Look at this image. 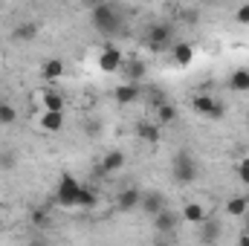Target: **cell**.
Segmentation results:
<instances>
[{"instance_id": "obj_13", "label": "cell", "mask_w": 249, "mask_h": 246, "mask_svg": "<svg viewBox=\"0 0 249 246\" xmlns=\"http://www.w3.org/2000/svg\"><path fill=\"white\" fill-rule=\"evenodd\" d=\"M38 99H41L44 113H64V96L58 90H41Z\"/></svg>"}, {"instance_id": "obj_12", "label": "cell", "mask_w": 249, "mask_h": 246, "mask_svg": "<svg viewBox=\"0 0 249 246\" xmlns=\"http://www.w3.org/2000/svg\"><path fill=\"white\" fill-rule=\"evenodd\" d=\"M180 217L186 220V223H194V226H203L206 220H209V211H206V206L203 203H186L183 209H180Z\"/></svg>"}, {"instance_id": "obj_14", "label": "cell", "mask_w": 249, "mask_h": 246, "mask_svg": "<svg viewBox=\"0 0 249 246\" xmlns=\"http://www.w3.org/2000/svg\"><path fill=\"white\" fill-rule=\"evenodd\" d=\"M223 211H226L229 217H247L249 214V197L247 194H235V197H229V200L223 203Z\"/></svg>"}, {"instance_id": "obj_24", "label": "cell", "mask_w": 249, "mask_h": 246, "mask_svg": "<svg viewBox=\"0 0 249 246\" xmlns=\"http://www.w3.org/2000/svg\"><path fill=\"white\" fill-rule=\"evenodd\" d=\"M96 206H99L96 191H93L90 185H84V188H81V197H78V209H96Z\"/></svg>"}, {"instance_id": "obj_8", "label": "cell", "mask_w": 249, "mask_h": 246, "mask_svg": "<svg viewBox=\"0 0 249 246\" xmlns=\"http://www.w3.org/2000/svg\"><path fill=\"white\" fill-rule=\"evenodd\" d=\"M145 214H151V217H157V214H162L165 209H168V200H165V194H160V191H148V194H142V206H139Z\"/></svg>"}, {"instance_id": "obj_4", "label": "cell", "mask_w": 249, "mask_h": 246, "mask_svg": "<svg viewBox=\"0 0 249 246\" xmlns=\"http://www.w3.org/2000/svg\"><path fill=\"white\" fill-rule=\"evenodd\" d=\"M171 38H174V26L171 23H151L148 32H145V41L154 53H162L165 47H171Z\"/></svg>"}, {"instance_id": "obj_20", "label": "cell", "mask_w": 249, "mask_h": 246, "mask_svg": "<svg viewBox=\"0 0 249 246\" xmlns=\"http://www.w3.org/2000/svg\"><path fill=\"white\" fill-rule=\"evenodd\" d=\"M38 29H41V26H38L35 20H23V23H18V26L12 29V38H15V41H32V38L38 35Z\"/></svg>"}, {"instance_id": "obj_15", "label": "cell", "mask_w": 249, "mask_h": 246, "mask_svg": "<svg viewBox=\"0 0 249 246\" xmlns=\"http://www.w3.org/2000/svg\"><path fill=\"white\" fill-rule=\"evenodd\" d=\"M171 58H174L177 67H188V64H194V44H188V41L174 44V47H171Z\"/></svg>"}, {"instance_id": "obj_35", "label": "cell", "mask_w": 249, "mask_h": 246, "mask_svg": "<svg viewBox=\"0 0 249 246\" xmlns=\"http://www.w3.org/2000/svg\"><path fill=\"white\" fill-rule=\"evenodd\" d=\"M247 127H249V113H247Z\"/></svg>"}, {"instance_id": "obj_11", "label": "cell", "mask_w": 249, "mask_h": 246, "mask_svg": "<svg viewBox=\"0 0 249 246\" xmlns=\"http://www.w3.org/2000/svg\"><path fill=\"white\" fill-rule=\"evenodd\" d=\"M139 206H142V191L133 188V185H127L122 194L116 197V209H119V211H136Z\"/></svg>"}, {"instance_id": "obj_25", "label": "cell", "mask_w": 249, "mask_h": 246, "mask_svg": "<svg viewBox=\"0 0 249 246\" xmlns=\"http://www.w3.org/2000/svg\"><path fill=\"white\" fill-rule=\"evenodd\" d=\"M15 119H18V110L9 102H0V124H12Z\"/></svg>"}, {"instance_id": "obj_29", "label": "cell", "mask_w": 249, "mask_h": 246, "mask_svg": "<svg viewBox=\"0 0 249 246\" xmlns=\"http://www.w3.org/2000/svg\"><path fill=\"white\" fill-rule=\"evenodd\" d=\"M0 165H3V168H12V165H15V157H12V154H0Z\"/></svg>"}, {"instance_id": "obj_26", "label": "cell", "mask_w": 249, "mask_h": 246, "mask_svg": "<svg viewBox=\"0 0 249 246\" xmlns=\"http://www.w3.org/2000/svg\"><path fill=\"white\" fill-rule=\"evenodd\" d=\"M238 177H241L244 185H249V157H244V159L238 162Z\"/></svg>"}, {"instance_id": "obj_17", "label": "cell", "mask_w": 249, "mask_h": 246, "mask_svg": "<svg viewBox=\"0 0 249 246\" xmlns=\"http://www.w3.org/2000/svg\"><path fill=\"white\" fill-rule=\"evenodd\" d=\"M136 136H139L142 142L157 145V142L162 139V130H160V124H157V122H139V124H136Z\"/></svg>"}, {"instance_id": "obj_30", "label": "cell", "mask_w": 249, "mask_h": 246, "mask_svg": "<svg viewBox=\"0 0 249 246\" xmlns=\"http://www.w3.org/2000/svg\"><path fill=\"white\" fill-rule=\"evenodd\" d=\"M238 246H249V235L241 232V235H238Z\"/></svg>"}, {"instance_id": "obj_33", "label": "cell", "mask_w": 249, "mask_h": 246, "mask_svg": "<svg viewBox=\"0 0 249 246\" xmlns=\"http://www.w3.org/2000/svg\"><path fill=\"white\" fill-rule=\"evenodd\" d=\"M151 246H171V241H154Z\"/></svg>"}, {"instance_id": "obj_1", "label": "cell", "mask_w": 249, "mask_h": 246, "mask_svg": "<svg viewBox=\"0 0 249 246\" xmlns=\"http://www.w3.org/2000/svg\"><path fill=\"white\" fill-rule=\"evenodd\" d=\"M93 26L102 35H116L122 29V9L116 3H96L93 6Z\"/></svg>"}, {"instance_id": "obj_22", "label": "cell", "mask_w": 249, "mask_h": 246, "mask_svg": "<svg viewBox=\"0 0 249 246\" xmlns=\"http://www.w3.org/2000/svg\"><path fill=\"white\" fill-rule=\"evenodd\" d=\"M177 116H180V110H177L171 102H165V105H160V107H157V124H160V127L177 122Z\"/></svg>"}, {"instance_id": "obj_7", "label": "cell", "mask_w": 249, "mask_h": 246, "mask_svg": "<svg viewBox=\"0 0 249 246\" xmlns=\"http://www.w3.org/2000/svg\"><path fill=\"white\" fill-rule=\"evenodd\" d=\"M119 72H122L124 84H139V81L148 75V67H145V61H139V58H124Z\"/></svg>"}, {"instance_id": "obj_28", "label": "cell", "mask_w": 249, "mask_h": 246, "mask_svg": "<svg viewBox=\"0 0 249 246\" xmlns=\"http://www.w3.org/2000/svg\"><path fill=\"white\" fill-rule=\"evenodd\" d=\"M32 223H35V226L47 223V209H32Z\"/></svg>"}, {"instance_id": "obj_31", "label": "cell", "mask_w": 249, "mask_h": 246, "mask_svg": "<svg viewBox=\"0 0 249 246\" xmlns=\"http://www.w3.org/2000/svg\"><path fill=\"white\" fill-rule=\"evenodd\" d=\"M26 246H50V244H47V241H41V238H32Z\"/></svg>"}, {"instance_id": "obj_18", "label": "cell", "mask_w": 249, "mask_h": 246, "mask_svg": "<svg viewBox=\"0 0 249 246\" xmlns=\"http://www.w3.org/2000/svg\"><path fill=\"white\" fill-rule=\"evenodd\" d=\"M229 90H232V93H249V67L232 70V75H229Z\"/></svg>"}, {"instance_id": "obj_21", "label": "cell", "mask_w": 249, "mask_h": 246, "mask_svg": "<svg viewBox=\"0 0 249 246\" xmlns=\"http://www.w3.org/2000/svg\"><path fill=\"white\" fill-rule=\"evenodd\" d=\"M38 124H41L47 133H58L64 127V113H41V116H38Z\"/></svg>"}, {"instance_id": "obj_6", "label": "cell", "mask_w": 249, "mask_h": 246, "mask_svg": "<svg viewBox=\"0 0 249 246\" xmlns=\"http://www.w3.org/2000/svg\"><path fill=\"white\" fill-rule=\"evenodd\" d=\"M124 64V55L119 47H113V44H105L102 47V53H99V70L102 72H119Z\"/></svg>"}, {"instance_id": "obj_5", "label": "cell", "mask_w": 249, "mask_h": 246, "mask_svg": "<svg viewBox=\"0 0 249 246\" xmlns=\"http://www.w3.org/2000/svg\"><path fill=\"white\" fill-rule=\"evenodd\" d=\"M191 107H194V113H200L206 119H223V113H226L223 102H217L212 96H194L191 99Z\"/></svg>"}, {"instance_id": "obj_34", "label": "cell", "mask_w": 249, "mask_h": 246, "mask_svg": "<svg viewBox=\"0 0 249 246\" xmlns=\"http://www.w3.org/2000/svg\"><path fill=\"white\" fill-rule=\"evenodd\" d=\"M244 235H249V214H247V223H244V229H241Z\"/></svg>"}, {"instance_id": "obj_9", "label": "cell", "mask_w": 249, "mask_h": 246, "mask_svg": "<svg viewBox=\"0 0 249 246\" xmlns=\"http://www.w3.org/2000/svg\"><path fill=\"white\" fill-rule=\"evenodd\" d=\"M180 220H183V217H180L174 209H165L162 214H157V217H154V229H157L160 235H174V232H177V226H180Z\"/></svg>"}, {"instance_id": "obj_3", "label": "cell", "mask_w": 249, "mask_h": 246, "mask_svg": "<svg viewBox=\"0 0 249 246\" xmlns=\"http://www.w3.org/2000/svg\"><path fill=\"white\" fill-rule=\"evenodd\" d=\"M171 177L177 180L180 185H188L197 180V162L188 151H177L174 159H171Z\"/></svg>"}, {"instance_id": "obj_27", "label": "cell", "mask_w": 249, "mask_h": 246, "mask_svg": "<svg viewBox=\"0 0 249 246\" xmlns=\"http://www.w3.org/2000/svg\"><path fill=\"white\" fill-rule=\"evenodd\" d=\"M235 20H238V23H249V3L238 6V12H235Z\"/></svg>"}, {"instance_id": "obj_2", "label": "cell", "mask_w": 249, "mask_h": 246, "mask_svg": "<svg viewBox=\"0 0 249 246\" xmlns=\"http://www.w3.org/2000/svg\"><path fill=\"white\" fill-rule=\"evenodd\" d=\"M81 188L84 185L78 183L70 171H64L58 177V185H55V206L58 209H78V197H81Z\"/></svg>"}, {"instance_id": "obj_19", "label": "cell", "mask_w": 249, "mask_h": 246, "mask_svg": "<svg viewBox=\"0 0 249 246\" xmlns=\"http://www.w3.org/2000/svg\"><path fill=\"white\" fill-rule=\"evenodd\" d=\"M41 75H44L47 81H58L64 75V61L61 58H47V61L41 64Z\"/></svg>"}, {"instance_id": "obj_10", "label": "cell", "mask_w": 249, "mask_h": 246, "mask_svg": "<svg viewBox=\"0 0 249 246\" xmlns=\"http://www.w3.org/2000/svg\"><path fill=\"white\" fill-rule=\"evenodd\" d=\"M122 168H124V151H119V148L107 151V154L99 159V171H102V174H116V171H122Z\"/></svg>"}, {"instance_id": "obj_23", "label": "cell", "mask_w": 249, "mask_h": 246, "mask_svg": "<svg viewBox=\"0 0 249 246\" xmlns=\"http://www.w3.org/2000/svg\"><path fill=\"white\" fill-rule=\"evenodd\" d=\"M217 238H220V223H217L214 217H209V220L203 223L200 241H203V244H217Z\"/></svg>"}, {"instance_id": "obj_32", "label": "cell", "mask_w": 249, "mask_h": 246, "mask_svg": "<svg viewBox=\"0 0 249 246\" xmlns=\"http://www.w3.org/2000/svg\"><path fill=\"white\" fill-rule=\"evenodd\" d=\"M87 133H90V136H93V133H99V124H96V122H87Z\"/></svg>"}, {"instance_id": "obj_16", "label": "cell", "mask_w": 249, "mask_h": 246, "mask_svg": "<svg viewBox=\"0 0 249 246\" xmlns=\"http://www.w3.org/2000/svg\"><path fill=\"white\" fill-rule=\"evenodd\" d=\"M142 96V90H139V84H119L116 90H113V99L119 102V105H133L136 99Z\"/></svg>"}]
</instances>
